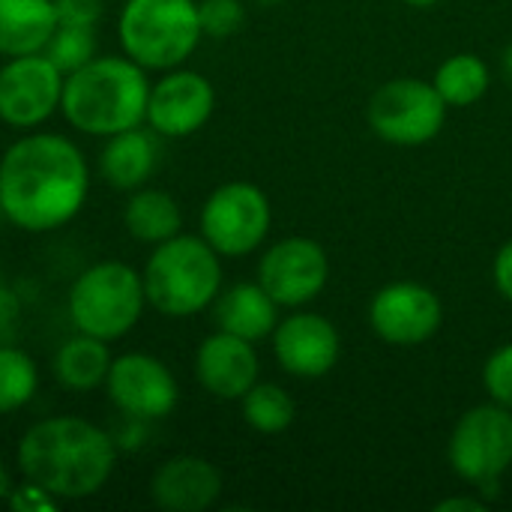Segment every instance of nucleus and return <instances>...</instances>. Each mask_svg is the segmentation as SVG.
I'll return each instance as SVG.
<instances>
[{"label":"nucleus","instance_id":"f257e3e1","mask_svg":"<svg viewBox=\"0 0 512 512\" xmlns=\"http://www.w3.org/2000/svg\"><path fill=\"white\" fill-rule=\"evenodd\" d=\"M90 192V165L75 141L27 132L0 156V213L21 231L48 234L69 225Z\"/></svg>","mask_w":512,"mask_h":512},{"label":"nucleus","instance_id":"9b49d317","mask_svg":"<svg viewBox=\"0 0 512 512\" xmlns=\"http://www.w3.org/2000/svg\"><path fill=\"white\" fill-rule=\"evenodd\" d=\"M66 75L42 54L9 57L0 66V120L12 129H36L60 111Z\"/></svg>","mask_w":512,"mask_h":512},{"label":"nucleus","instance_id":"7ed1b4c3","mask_svg":"<svg viewBox=\"0 0 512 512\" xmlns=\"http://www.w3.org/2000/svg\"><path fill=\"white\" fill-rule=\"evenodd\" d=\"M150 81L147 69L126 54L93 57L63 81L60 114L66 123L93 138H111L117 132L144 126Z\"/></svg>","mask_w":512,"mask_h":512},{"label":"nucleus","instance_id":"f8f14e48","mask_svg":"<svg viewBox=\"0 0 512 512\" xmlns=\"http://www.w3.org/2000/svg\"><path fill=\"white\" fill-rule=\"evenodd\" d=\"M330 279V258L312 237H285L258 261V282L279 306L312 303Z\"/></svg>","mask_w":512,"mask_h":512},{"label":"nucleus","instance_id":"0eeeda50","mask_svg":"<svg viewBox=\"0 0 512 512\" xmlns=\"http://www.w3.org/2000/svg\"><path fill=\"white\" fill-rule=\"evenodd\" d=\"M450 465L459 480L489 495L512 465V411L492 402L459 417L450 435Z\"/></svg>","mask_w":512,"mask_h":512},{"label":"nucleus","instance_id":"f3484780","mask_svg":"<svg viewBox=\"0 0 512 512\" xmlns=\"http://www.w3.org/2000/svg\"><path fill=\"white\" fill-rule=\"evenodd\" d=\"M222 495V474L201 456H174L150 477V498L165 512H204Z\"/></svg>","mask_w":512,"mask_h":512},{"label":"nucleus","instance_id":"473e14b6","mask_svg":"<svg viewBox=\"0 0 512 512\" xmlns=\"http://www.w3.org/2000/svg\"><path fill=\"white\" fill-rule=\"evenodd\" d=\"M12 477H9V471H6V465H3V459H0V501H6L9 498V492H12Z\"/></svg>","mask_w":512,"mask_h":512},{"label":"nucleus","instance_id":"c9c22d12","mask_svg":"<svg viewBox=\"0 0 512 512\" xmlns=\"http://www.w3.org/2000/svg\"><path fill=\"white\" fill-rule=\"evenodd\" d=\"M255 3H258V6H279L282 0H255Z\"/></svg>","mask_w":512,"mask_h":512},{"label":"nucleus","instance_id":"e433bc0d","mask_svg":"<svg viewBox=\"0 0 512 512\" xmlns=\"http://www.w3.org/2000/svg\"><path fill=\"white\" fill-rule=\"evenodd\" d=\"M0 297H3V273H0Z\"/></svg>","mask_w":512,"mask_h":512},{"label":"nucleus","instance_id":"4468645a","mask_svg":"<svg viewBox=\"0 0 512 512\" xmlns=\"http://www.w3.org/2000/svg\"><path fill=\"white\" fill-rule=\"evenodd\" d=\"M216 108L213 84L195 69H168L150 84L147 126L162 138H189L207 126Z\"/></svg>","mask_w":512,"mask_h":512},{"label":"nucleus","instance_id":"1a4fd4ad","mask_svg":"<svg viewBox=\"0 0 512 512\" xmlns=\"http://www.w3.org/2000/svg\"><path fill=\"white\" fill-rule=\"evenodd\" d=\"M270 198L246 180L222 183L201 207V237L222 258L252 255L270 234Z\"/></svg>","mask_w":512,"mask_h":512},{"label":"nucleus","instance_id":"39448f33","mask_svg":"<svg viewBox=\"0 0 512 512\" xmlns=\"http://www.w3.org/2000/svg\"><path fill=\"white\" fill-rule=\"evenodd\" d=\"M120 48L144 69L183 66L204 30L195 0H126L117 18Z\"/></svg>","mask_w":512,"mask_h":512},{"label":"nucleus","instance_id":"4be33fe9","mask_svg":"<svg viewBox=\"0 0 512 512\" xmlns=\"http://www.w3.org/2000/svg\"><path fill=\"white\" fill-rule=\"evenodd\" d=\"M123 225L132 240L156 246V243H165L180 234L183 213L171 192L141 186L129 195V201L123 207Z\"/></svg>","mask_w":512,"mask_h":512},{"label":"nucleus","instance_id":"5701e85b","mask_svg":"<svg viewBox=\"0 0 512 512\" xmlns=\"http://www.w3.org/2000/svg\"><path fill=\"white\" fill-rule=\"evenodd\" d=\"M432 84L450 108H468V105H477L489 93L492 75L483 57L453 54L438 66Z\"/></svg>","mask_w":512,"mask_h":512},{"label":"nucleus","instance_id":"9d476101","mask_svg":"<svg viewBox=\"0 0 512 512\" xmlns=\"http://www.w3.org/2000/svg\"><path fill=\"white\" fill-rule=\"evenodd\" d=\"M105 393L120 414L141 423L165 420L180 402L174 372L159 357L141 351H129L111 360Z\"/></svg>","mask_w":512,"mask_h":512},{"label":"nucleus","instance_id":"a211bd4d","mask_svg":"<svg viewBox=\"0 0 512 512\" xmlns=\"http://www.w3.org/2000/svg\"><path fill=\"white\" fill-rule=\"evenodd\" d=\"M159 165V144L153 129H126L105 138L99 150V177L120 192L141 189Z\"/></svg>","mask_w":512,"mask_h":512},{"label":"nucleus","instance_id":"20e7f679","mask_svg":"<svg viewBox=\"0 0 512 512\" xmlns=\"http://www.w3.org/2000/svg\"><path fill=\"white\" fill-rule=\"evenodd\" d=\"M222 255L192 234H177L156 243L141 279L147 306L168 318H189L213 306L222 291Z\"/></svg>","mask_w":512,"mask_h":512},{"label":"nucleus","instance_id":"cd10ccee","mask_svg":"<svg viewBox=\"0 0 512 512\" xmlns=\"http://www.w3.org/2000/svg\"><path fill=\"white\" fill-rule=\"evenodd\" d=\"M483 387L492 402L512 411V342L501 345L483 366Z\"/></svg>","mask_w":512,"mask_h":512},{"label":"nucleus","instance_id":"6ab92c4d","mask_svg":"<svg viewBox=\"0 0 512 512\" xmlns=\"http://www.w3.org/2000/svg\"><path fill=\"white\" fill-rule=\"evenodd\" d=\"M213 321L216 330L261 342L273 336L279 324V303L261 288V282H237L213 300Z\"/></svg>","mask_w":512,"mask_h":512},{"label":"nucleus","instance_id":"c85d7f7f","mask_svg":"<svg viewBox=\"0 0 512 512\" xmlns=\"http://www.w3.org/2000/svg\"><path fill=\"white\" fill-rule=\"evenodd\" d=\"M6 504L12 512H54L63 501L54 498L51 492H45L42 486L30 483V480H21L18 486H12Z\"/></svg>","mask_w":512,"mask_h":512},{"label":"nucleus","instance_id":"72a5a7b5","mask_svg":"<svg viewBox=\"0 0 512 512\" xmlns=\"http://www.w3.org/2000/svg\"><path fill=\"white\" fill-rule=\"evenodd\" d=\"M501 63H504V75L512 81V45L504 51V60H501Z\"/></svg>","mask_w":512,"mask_h":512},{"label":"nucleus","instance_id":"2f4dec72","mask_svg":"<svg viewBox=\"0 0 512 512\" xmlns=\"http://www.w3.org/2000/svg\"><path fill=\"white\" fill-rule=\"evenodd\" d=\"M486 507L483 501H477V498H450V501H441L435 510L438 512H453V510H471V512H480Z\"/></svg>","mask_w":512,"mask_h":512},{"label":"nucleus","instance_id":"c756f323","mask_svg":"<svg viewBox=\"0 0 512 512\" xmlns=\"http://www.w3.org/2000/svg\"><path fill=\"white\" fill-rule=\"evenodd\" d=\"M57 9V24H90L96 27L105 3L102 0H54Z\"/></svg>","mask_w":512,"mask_h":512},{"label":"nucleus","instance_id":"dca6fc26","mask_svg":"<svg viewBox=\"0 0 512 512\" xmlns=\"http://www.w3.org/2000/svg\"><path fill=\"white\" fill-rule=\"evenodd\" d=\"M258 372H261V363L255 354V342L216 330L198 345L195 378L216 399H225V402L243 399L258 384Z\"/></svg>","mask_w":512,"mask_h":512},{"label":"nucleus","instance_id":"aec40b11","mask_svg":"<svg viewBox=\"0 0 512 512\" xmlns=\"http://www.w3.org/2000/svg\"><path fill=\"white\" fill-rule=\"evenodd\" d=\"M57 27L54 0H0V54L21 57L48 45Z\"/></svg>","mask_w":512,"mask_h":512},{"label":"nucleus","instance_id":"6e6552de","mask_svg":"<svg viewBox=\"0 0 512 512\" xmlns=\"http://www.w3.org/2000/svg\"><path fill=\"white\" fill-rule=\"evenodd\" d=\"M447 102L432 81L393 78L381 84L366 108L369 126L378 138L399 147H417L441 135L447 123Z\"/></svg>","mask_w":512,"mask_h":512},{"label":"nucleus","instance_id":"412c9836","mask_svg":"<svg viewBox=\"0 0 512 512\" xmlns=\"http://www.w3.org/2000/svg\"><path fill=\"white\" fill-rule=\"evenodd\" d=\"M111 351L108 342L87 336V333H75L72 339H66L51 363V372L57 378V384L69 393H93L96 387H105L108 369H111Z\"/></svg>","mask_w":512,"mask_h":512},{"label":"nucleus","instance_id":"393cba45","mask_svg":"<svg viewBox=\"0 0 512 512\" xmlns=\"http://www.w3.org/2000/svg\"><path fill=\"white\" fill-rule=\"evenodd\" d=\"M36 390H39L36 360L21 348L0 345V417L30 405Z\"/></svg>","mask_w":512,"mask_h":512},{"label":"nucleus","instance_id":"b1692460","mask_svg":"<svg viewBox=\"0 0 512 512\" xmlns=\"http://www.w3.org/2000/svg\"><path fill=\"white\" fill-rule=\"evenodd\" d=\"M243 420L261 435H279L297 420V405L279 384H255L243 399Z\"/></svg>","mask_w":512,"mask_h":512},{"label":"nucleus","instance_id":"a878e982","mask_svg":"<svg viewBox=\"0 0 512 512\" xmlns=\"http://www.w3.org/2000/svg\"><path fill=\"white\" fill-rule=\"evenodd\" d=\"M42 54L63 72H75L96 57V27L90 24H57Z\"/></svg>","mask_w":512,"mask_h":512},{"label":"nucleus","instance_id":"ddd939ff","mask_svg":"<svg viewBox=\"0 0 512 512\" xmlns=\"http://www.w3.org/2000/svg\"><path fill=\"white\" fill-rule=\"evenodd\" d=\"M369 324L381 342L414 348L441 330L444 306L438 294L420 282H390L372 297Z\"/></svg>","mask_w":512,"mask_h":512},{"label":"nucleus","instance_id":"423d86ee","mask_svg":"<svg viewBox=\"0 0 512 512\" xmlns=\"http://www.w3.org/2000/svg\"><path fill=\"white\" fill-rule=\"evenodd\" d=\"M144 306V279L123 261L90 264L69 288V318L75 330L102 342H117L132 333Z\"/></svg>","mask_w":512,"mask_h":512},{"label":"nucleus","instance_id":"f03ea898","mask_svg":"<svg viewBox=\"0 0 512 512\" xmlns=\"http://www.w3.org/2000/svg\"><path fill=\"white\" fill-rule=\"evenodd\" d=\"M15 465L21 480L42 486L63 504L84 501L111 480L117 441L84 417H45L21 435Z\"/></svg>","mask_w":512,"mask_h":512},{"label":"nucleus","instance_id":"f704fd0d","mask_svg":"<svg viewBox=\"0 0 512 512\" xmlns=\"http://www.w3.org/2000/svg\"><path fill=\"white\" fill-rule=\"evenodd\" d=\"M408 6H414V9H429V6H435V3H441V0H405Z\"/></svg>","mask_w":512,"mask_h":512},{"label":"nucleus","instance_id":"7c9ffc66","mask_svg":"<svg viewBox=\"0 0 512 512\" xmlns=\"http://www.w3.org/2000/svg\"><path fill=\"white\" fill-rule=\"evenodd\" d=\"M492 276H495V288L504 300L512 303V240H507L498 255H495V267H492Z\"/></svg>","mask_w":512,"mask_h":512},{"label":"nucleus","instance_id":"bb28decb","mask_svg":"<svg viewBox=\"0 0 512 512\" xmlns=\"http://www.w3.org/2000/svg\"><path fill=\"white\" fill-rule=\"evenodd\" d=\"M198 18H201L204 36L228 39L243 27L246 6H243V0H201L198 3Z\"/></svg>","mask_w":512,"mask_h":512},{"label":"nucleus","instance_id":"2eb2a0df","mask_svg":"<svg viewBox=\"0 0 512 512\" xmlns=\"http://www.w3.org/2000/svg\"><path fill=\"white\" fill-rule=\"evenodd\" d=\"M273 354L294 378H324L342 354V339L333 321L315 312H297L276 324Z\"/></svg>","mask_w":512,"mask_h":512}]
</instances>
